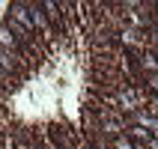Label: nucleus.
Segmentation results:
<instances>
[{"label": "nucleus", "mask_w": 158, "mask_h": 149, "mask_svg": "<svg viewBox=\"0 0 158 149\" xmlns=\"http://www.w3.org/2000/svg\"><path fill=\"white\" fill-rule=\"evenodd\" d=\"M125 137H128L131 143H149L152 131H146V128H140V125H128V128H125Z\"/></svg>", "instance_id": "f257e3e1"}, {"label": "nucleus", "mask_w": 158, "mask_h": 149, "mask_svg": "<svg viewBox=\"0 0 158 149\" xmlns=\"http://www.w3.org/2000/svg\"><path fill=\"white\" fill-rule=\"evenodd\" d=\"M0 48H6V51H15V54H21V45H18V39L12 33H9L6 27L0 24Z\"/></svg>", "instance_id": "f03ea898"}, {"label": "nucleus", "mask_w": 158, "mask_h": 149, "mask_svg": "<svg viewBox=\"0 0 158 149\" xmlns=\"http://www.w3.org/2000/svg\"><path fill=\"white\" fill-rule=\"evenodd\" d=\"M110 149H137V146H134V143L128 140V137H125V134H119V137H116V140H110Z\"/></svg>", "instance_id": "7ed1b4c3"}, {"label": "nucleus", "mask_w": 158, "mask_h": 149, "mask_svg": "<svg viewBox=\"0 0 158 149\" xmlns=\"http://www.w3.org/2000/svg\"><path fill=\"white\" fill-rule=\"evenodd\" d=\"M146 149H158V137H152V140L146 143Z\"/></svg>", "instance_id": "20e7f679"}, {"label": "nucleus", "mask_w": 158, "mask_h": 149, "mask_svg": "<svg viewBox=\"0 0 158 149\" xmlns=\"http://www.w3.org/2000/svg\"><path fill=\"white\" fill-rule=\"evenodd\" d=\"M81 149H96V146H93V143H87V140H84V143H81Z\"/></svg>", "instance_id": "39448f33"}]
</instances>
